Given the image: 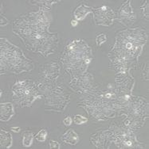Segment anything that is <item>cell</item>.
<instances>
[{
    "label": "cell",
    "mask_w": 149,
    "mask_h": 149,
    "mask_svg": "<svg viewBox=\"0 0 149 149\" xmlns=\"http://www.w3.org/2000/svg\"><path fill=\"white\" fill-rule=\"evenodd\" d=\"M50 10L40 8L21 16L12 27L29 50L47 57L57 50L59 37L57 33L49 31L52 16Z\"/></svg>",
    "instance_id": "cell-1"
},
{
    "label": "cell",
    "mask_w": 149,
    "mask_h": 149,
    "mask_svg": "<svg viewBox=\"0 0 149 149\" xmlns=\"http://www.w3.org/2000/svg\"><path fill=\"white\" fill-rule=\"evenodd\" d=\"M148 37L144 29H129L118 33L116 43L109 53L111 64L117 74L129 73L138 62Z\"/></svg>",
    "instance_id": "cell-2"
},
{
    "label": "cell",
    "mask_w": 149,
    "mask_h": 149,
    "mask_svg": "<svg viewBox=\"0 0 149 149\" xmlns=\"http://www.w3.org/2000/svg\"><path fill=\"white\" fill-rule=\"evenodd\" d=\"M92 59V49L89 45L84 40H75L66 46L61 62L73 79L85 73Z\"/></svg>",
    "instance_id": "cell-3"
},
{
    "label": "cell",
    "mask_w": 149,
    "mask_h": 149,
    "mask_svg": "<svg viewBox=\"0 0 149 149\" xmlns=\"http://www.w3.org/2000/svg\"><path fill=\"white\" fill-rule=\"evenodd\" d=\"M34 68L32 60L26 58L19 48L1 38V74H20Z\"/></svg>",
    "instance_id": "cell-4"
},
{
    "label": "cell",
    "mask_w": 149,
    "mask_h": 149,
    "mask_svg": "<svg viewBox=\"0 0 149 149\" xmlns=\"http://www.w3.org/2000/svg\"><path fill=\"white\" fill-rule=\"evenodd\" d=\"M119 113L120 115L126 117L124 125L133 130H138L143 127L148 118V103L143 97L132 96L130 102Z\"/></svg>",
    "instance_id": "cell-5"
},
{
    "label": "cell",
    "mask_w": 149,
    "mask_h": 149,
    "mask_svg": "<svg viewBox=\"0 0 149 149\" xmlns=\"http://www.w3.org/2000/svg\"><path fill=\"white\" fill-rule=\"evenodd\" d=\"M78 106L82 107L90 118L96 120H105L114 118L119 113L118 107L115 104L106 102L94 97L93 95H87L83 97Z\"/></svg>",
    "instance_id": "cell-6"
},
{
    "label": "cell",
    "mask_w": 149,
    "mask_h": 149,
    "mask_svg": "<svg viewBox=\"0 0 149 149\" xmlns=\"http://www.w3.org/2000/svg\"><path fill=\"white\" fill-rule=\"evenodd\" d=\"M11 90L13 100L20 107L31 106L35 100L42 98L37 83L31 79L16 81Z\"/></svg>",
    "instance_id": "cell-7"
},
{
    "label": "cell",
    "mask_w": 149,
    "mask_h": 149,
    "mask_svg": "<svg viewBox=\"0 0 149 149\" xmlns=\"http://www.w3.org/2000/svg\"><path fill=\"white\" fill-rule=\"evenodd\" d=\"M112 133V143L118 148H143V143L138 141L133 129L124 125L112 123L109 127Z\"/></svg>",
    "instance_id": "cell-8"
},
{
    "label": "cell",
    "mask_w": 149,
    "mask_h": 149,
    "mask_svg": "<svg viewBox=\"0 0 149 149\" xmlns=\"http://www.w3.org/2000/svg\"><path fill=\"white\" fill-rule=\"evenodd\" d=\"M42 93L45 94V104L49 107L47 110L60 113L64 111L69 103V95L60 86L52 85L44 90Z\"/></svg>",
    "instance_id": "cell-9"
},
{
    "label": "cell",
    "mask_w": 149,
    "mask_h": 149,
    "mask_svg": "<svg viewBox=\"0 0 149 149\" xmlns=\"http://www.w3.org/2000/svg\"><path fill=\"white\" fill-rule=\"evenodd\" d=\"M71 88L78 95L85 96L94 94L97 91L98 85L95 82L93 76L91 74H85L81 76L73 79L69 83Z\"/></svg>",
    "instance_id": "cell-10"
},
{
    "label": "cell",
    "mask_w": 149,
    "mask_h": 149,
    "mask_svg": "<svg viewBox=\"0 0 149 149\" xmlns=\"http://www.w3.org/2000/svg\"><path fill=\"white\" fill-rule=\"evenodd\" d=\"M93 15L95 24L100 26H111L115 18L113 10L105 5L98 8H93Z\"/></svg>",
    "instance_id": "cell-11"
},
{
    "label": "cell",
    "mask_w": 149,
    "mask_h": 149,
    "mask_svg": "<svg viewBox=\"0 0 149 149\" xmlns=\"http://www.w3.org/2000/svg\"><path fill=\"white\" fill-rule=\"evenodd\" d=\"M90 142L97 148H109L112 143V131L110 129L99 130L91 136Z\"/></svg>",
    "instance_id": "cell-12"
},
{
    "label": "cell",
    "mask_w": 149,
    "mask_h": 149,
    "mask_svg": "<svg viewBox=\"0 0 149 149\" xmlns=\"http://www.w3.org/2000/svg\"><path fill=\"white\" fill-rule=\"evenodd\" d=\"M117 19L125 26H131L135 22L136 14L131 5L130 0L124 2L121 7L118 9Z\"/></svg>",
    "instance_id": "cell-13"
},
{
    "label": "cell",
    "mask_w": 149,
    "mask_h": 149,
    "mask_svg": "<svg viewBox=\"0 0 149 149\" xmlns=\"http://www.w3.org/2000/svg\"><path fill=\"white\" fill-rule=\"evenodd\" d=\"M0 111H1V118H1L2 121H8L14 115V106L11 102L1 103Z\"/></svg>",
    "instance_id": "cell-14"
},
{
    "label": "cell",
    "mask_w": 149,
    "mask_h": 149,
    "mask_svg": "<svg viewBox=\"0 0 149 149\" xmlns=\"http://www.w3.org/2000/svg\"><path fill=\"white\" fill-rule=\"evenodd\" d=\"M91 12H93L92 7H90L86 4L81 3L74 9L73 15L76 20H83L86 17V15Z\"/></svg>",
    "instance_id": "cell-15"
},
{
    "label": "cell",
    "mask_w": 149,
    "mask_h": 149,
    "mask_svg": "<svg viewBox=\"0 0 149 149\" xmlns=\"http://www.w3.org/2000/svg\"><path fill=\"white\" fill-rule=\"evenodd\" d=\"M61 140L66 144L70 145H76L80 140L78 133L75 132L73 129H69L61 136Z\"/></svg>",
    "instance_id": "cell-16"
},
{
    "label": "cell",
    "mask_w": 149,
    "mask_h": 149,
    "mask_svg": "<svg viewBox=\"0 0 149 149\" xmlns=\"http://www.w3.org/2000/svg\"><path fill=\"white\" fill-rule=\"evenodd\" d=\"M0 145L2 148H9L12 145V136L7 131L1 129L0 134Z\"/></svg>",
    "instance_id": "cell-17"
},
{
    "label": "cell",
    "mask_w": 149,
    "mask_h": 149,
    "mask_svg": "<svg viewBox=\"0 0 149 149\" xmlns=\"http://www.w3.org/2000/svg\"><path fill=\"white\" fill-rule=\"evenodd\" d=\"M33 139H34V135L31 131H24L22 133V143L24 147H30L31 146L33 143Z\"/></svg>",
    "instance_id": "cell-18"
},
{
    "label": "cell",
    "mask_w": 149,
    "mask_h": 149,
    "mask_svg": "<svg viewBox=\"0 0 149 149\" xmlns=\"http://www.w3.org/2000/svg\"><path fill=\"white\" fill-rule=\"evenodd\" d=\"M30 3H35L37 4V6H39L40 8L47 9V10H50V7L54 4V3H57V1H31L30 2ZM36 5V6H37Z\"/></svg>",
    "instance_id": "cell-19"
},
{
    "label": "cell",
    "mask_w": 149,
    "mask_h": 149,
    "mask_svg": "<svg viewBox=\"0 0 149 149\" xmlns=\"http://www.w3.org/2000/svg\"><path fill=\"white\" fill-rule=\"evenodd\" d=\"M47 136V131L46 129H41L37 134L35 135V138L38 142H44Z\"/></svg>",
    "instance_id": "cell-20"
},
{
    "label": "cell",
    "mask_w": 149,
    "mask_h": 149,
    "mask_svg": "<svg viewBox=\"0 0 149 149\" xmlns=\"http://www.w3.org/2000/svg\"><path fill=\"white\" fill-rule=\"evenodd\" d=\"M73 121L77 125H84L86 122H88V118L84 116H81V115H75L73 117Z\"/></svg>",
    "instance_id": "cell-21"
},
{
    "label": "cell",
    "mask_w": 149,
    "mask_h": 149,
    "mask_svg": "<svg viewBox=\"0 0 149 149\" xmlns=\"http://www.w3.org/2000/svg\"><path fill=\"white\" fill-rule=\"evenodd\" d=\"M107 41V35L105 33H100L98 34L96 37V43L97 46H100L102 44L105 43Z\"/></svg>",
    "instance_id": "cell-22"
},
{
    "label": "cell",
    "mask_w": 149,
    "mask_h": 149,
    "mask_svg": "<svg viewBox=\"0 0 149 149\" xmlns=\"http://www.w3.org/2000/svg\"><path fill=\"white\" fill-rule=\"evenodd\" d=\"M49 148L51 149H53V148L59 149L60 148V144H59V143H58V142H57V141H52V140H50V141H49Z\"/></svg>",
    "instance_id": "cell-23"
},
{
    "label": "cell",
    "mask_w": 149,
    "mask_h": 149,
    "mask_svg": "<svg viewBox=\"0 0 149 149\" xmlns=\"http://www.w3.org/2000/svg\"><path fill=\"white\" fill-rule=\"evenodd\" d=\"M72 123V118L70 116H68V117H66L65 119L63 120V124L65 125V126H69V125H71Z\"/></svg>",
    "instance_id": "cell-24"
},
{
    "label": "cell",
    "mask_w": 149,
    "mask_h": 149,
    "mask_svg": "<svg viewBox=\"0 0 149 149\" xmlns=\"http://www.w3.org/2000/svg\"><path fill=\"white\" fill-rule=\"evenodd\" d=\"M4 22H5L6 24L8 23V21L6 20V17H3V14H1V26H6V25H5V23H4Z\"/></svg>",
    "instance_id": "cell-25"
},
{
    "label": "cell",
    "mask_w": 149,
    "mask_h": 149,
    "mask_svg": "<svg viewBox=\"0 0 149 149\" xmlns=\"http://www.w3.org/2000/svg\"><path fill=\"white\" fill-rule=\"evenodd\" d=\"M11 130L12 132H20L21 129L19 128V127H11Z\"/></svg>",
    "instance_id": "cell-26"
},
{
    "label": "cell",
    "mask_w": 149,
    "mask_h": 149,
    "mask_svg": "<svg viewBox=\"0 0 149 149\" xmlns=\"http://www.w3.org/2000/svg\"><path fill=\"white\" fill-rule=\"evenodd\" d=\"M71 24H72V26H73V27H75V26H78V21L75 20V19H73V20L71 21Z\"/></svg>",
    "instance_id": "cell-27"
}]
</instances>
